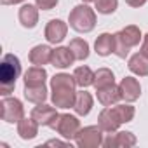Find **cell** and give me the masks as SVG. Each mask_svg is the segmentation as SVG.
<instances>
[{
  "label": "cell",
  "instance_id": "8",
  "mask_svg": "<svg viewBox=\"0 0 148 148\" xmlns=\"http://www.w3.org/2000/svg\"><path fill=\"white\" fill-rule=\"evenodd\" d=\"M136 136L129 131H120L117 134H108L106 139H103V146L106 148H131L136 145Z\"/></svg>",
  "mask_w": 148,
  "mask_h": 148
},
{
  "label": "cell",
  "instance_id": "23",
  "mask_svg": "<svg viewBox=\"0 0 148 148\" xmlns=\"http://www.w3.org/2000/svg\"><path fill=\"white\" fill-rule=\"evenodd\" d=\"M73 77H75L79 87H89V86L94 84V71L89 66H79V68H75Z\"/></svg>",
  "mask_w": 148,
  "mask_h": 148
},
{
  "label": "cell",
  "instance_id": "14",
  "mask_svg": "<svg viewBox=\"0 0 148 148\" xmlns=\"http://www.w3.org/2000/svg\"><path fill=\"white\" fill-rule=\"evenodd\" d=\"M18 18H19V23L25 28H35L37 23H38V7L32 5V4H25L19 9Z\"/></svg>",
  "mask_w": 148,
  "mask_h": 148
},
{
  "label": "cell",
  "instance_id": "13",
  "mask_svg": "<svg viewBox=\"0 0 148 148\" xmlns=\"http://www.w3.org/2000/svg\"><path fill=\"white\" fill-rule=\"evenodd\" d=\"M75 58H73L70 47H56L52 49V56H51V63L54 68H68L70 64H73Z\"/></svg>",
  "mask_w": 148,
  "mask_h": 148
},
{
  "label": "cell",
  "instance_id": "2",
  "mask_svg": "<svg viewBox=\"0 0 148 148\" xmlns=\"http://www.w3.org/2000/svg\"><path fill=\"white\" fill-rule=\"evenodd\" d=\"M68 23H70V26L73 30L79 32V33H89L96 26V12L86 4L75 5L71 9V12H70Z\"/></svg>",
  "mask_w": 148,
  "mask_h": 148
},
{
  "label": "cell",
  "instance_id": "16",
  "mask_svg": "<svg viewBox=\"0 0 148 148\" xmlns=\"http://www.w3.org/2000/svg\"><path fill=\"white\" fill-rule=\"evenodd\" d=\"M94 51L99 56H110L115 51V35L112 33H101L94 42Z\"/></svg>",
  "mask_w": 148,
  "mask_h": 148
},
{
  "label": "cell",
  "instance_id": "15",
  "mask_svg": "<svg viewBox=\"0 0 148 148\" xmlns=\"http://www.w3.org/2000/svg\"><path fill=\"white\" fill-rule=\"evenodd\" d=\"M38 122L33 119V117H30V119H21L19 122H18V134H19V138L21 139H33L37 134H38Z\"/></svg>",
  "mask_w": 148,
  "mask_h": 148
},
{
  "label": "cell",
  "instance_id": "18",
  "mask_svg": "<svg viewBox=\"0 0 148 148\" xmlns=\"http://www.w3.org/2000/svg\"><path fill=\"white\" fill-rule=\"evenodd\" d=\"M129 70L138 77H146L148 75V58L143 52H136L129 59Z\"/></svg>",
  "mask_w": 148,
  "mask_h": 148
},
{
  "label": "cell",
  "instance_id": "5",
  "mask_svg": "<svg viewBox=\"0 0 148 148\" xmlns=\"http://www.w3.org/2000/svg\"><path fill=\"white\" fill-rule=\"evenodd\" d=\"M54 131H58L64 139H75L77 132L80 131V120L75 115L70 113H59L58 122L54 125Z\"/></svg>",
  "mask_w": 148,
  "mask_h": 148
},
{
  "label": "cell",
  "instance_id": "32",
  "mask_svg": "<svg viewBox=\"0 0 148 148\" xmlns=\"http://www.w3.org/2000/svg\"><path fill=\"white\" fill-rule=\"evenodd\" d=\"M125 4L131 5V7H141L146 4V0H125Z\"/></svg>",
  "mask_w": 148,
  "mask_h": 148
},
{
  "label": "cell",
  "instance_id": "20",
  "mask_svg": "<svg viewBox=\"0 0 148 148\" xmlns=\"http://www.w3.org/2000/svg\"><path fill=\"white\" fill-rule=\"evenodd\" d=\"M45 79H47V71H45L44 66H32L25 73V86L45 84Z\"/></svg>",
  "mask_w": 148,
  "mask_h": 148
},
{
  "label": "cell",
  "instance_id": "4",
  "mask_svg": "<svg viewBox=\"0 0 148 148\" xmlns=\"http://www.w3.org/2000/svg\"><path fill=\"white\" fill-rule=\"evenodd\" d=\"M0 117L2 120L9 122V124H18L23 117H25V108L23 103L16 98H7L4 96L2 103H0Z\"/></svg>",
  "mask_w": 148,
  "mask_h": 148
},
{
  "label": "cell",
  "instance_id": "11",
  "mask_svg": "<svg viewBox=\"0 0 148 148\" xmlns=\"http://www.w3.org/2000/svg\"><path fill=\"white\" fill-rule=\"evenodd\" d=\"M120 124L122 122L119 120V117H117V113H115V110L112 106H106L105 110H101V113L98 117V125L105 132H115Z\"/></svg>",
  "mask_w": 148,
  "mask_h": 148
},
{
  "label": "cell",
  "instance_id": "26",
  "mask_svg": "<svg viewBox=\"0 0 148 148\" xmlns=\"http://www.w3.org/2000/svg\"><path fill=\"white\" fill-rule=\"evenodd\" d=\"M56 87H71L75 89L77 87V80L73 75L70 73H58L51 79V89H56Z\"/></svg>",
  "mask_w": 148,
  "mask_h": 148
},
{
  "label": "cell",
  "instance_id": "31",
  "mask_svg": "<svg viewBox=\"0 0 148 148\" xmlns=\"http://www.w3.org/2000/svg\"><path fill=\"white\" fill-rule=\"evenodd\" d=\"M139 52H143L146 58H148V33L143 37V40H141V51Z\"/></svg>",
  "mask_w": 148,
  "mask_h": 148
},
{
  "label": "cell",
  "instance_id": "3",
  "mask_svg": "<svg viewBox=\"0 0 148 148\" xmlns=\"http://www.w3.org/2000/svg\"><path fill=\"white\" fill-rule=\"evenodd\" d=\"M103 132L99 125H87L77 132L75 145L79 148H98L103 145Z\"/></svg>",
  "mask_w": 148,
  "mask_h": 148
},
{
  "label": "cell",
  "instance_id": "6",
  "mask_svg": "<svg viewBox=\"0 0 148 148\" xmlns=\"http://www.w3.org/2000/svg\"><path fill=\"white\" fill-rule=\"evenodd\" d=\"M32 117H33L40 125H47V127L54 129V125H56V122H58L59 113L56 112V108H54V106H49V105L40 103L38 106H35V108L32 110Z\"/></svg>",
  "mask_w": 148,
  "mask_h": 148
},
{
  "label": "cell",
  "instance_id": "33",
  "mask_svg": "<svg viewBox=\"0 0 148 148\" xmlns=\"http://www.w3.org/2000/svg\"><path fill=\"white\" fill-rule=\"evenodd\" d=\"M21 2H25V0H2L4 5H14V4H21Z\"/></svg>",
  "mask_w": 148,
  "mask_h": 148
},
{
  "label": "cell",
  "instance_id": "35",
  "mask_svg": "<svg viewBox=\"0 0 148 148\" xmlns=\"http://www.w3.org/2000/svg\"><path fill=\"white\" fill-rule=\"evenodd\" d=\"M82 2L84 4H89V2H94V0H82Z\"/></svg>",
  "mask_w": 148,
  "mask_h": 148
},
{
  "label": "cell",
  "instance_id": "25",
  "mask_svg": "<svg viewBox=\"0 0 148 148\" xmlns=\"http://www.w3.org/2000/svg\"><path fill=\"white\" fill-rule=\"evenodd\" d=\"M115 84V75L113 71L108 70V68H99L96 73H94V87L96 89H101V87H106V86H112Z\"/></svg>",
  "mask_w": 148,
  "mask_h": 148
},
{
  "label": "cell",
  "instance_id": "29",
  "mask_svg": "<svg viewBox=\"0 0 148 148\" xmlns=\"http://www.w3.org/2000/svg\"><path fill=\"white\" fill-rule=\"evenodd\" d=\"M129 51H131V47L122 40V37L119 33H115V51H113V54L117 58H120V59H125L127 54H129Z\"/></svg>",
  "mask_w": 148,
  "mask_h": 148
},
{
  "label": "cell",
  "instance_id": "21",
  "mask_svg": "<svg viewBox=\"0 0 148 148\" xmlns=\"http://www.w3.org/2000/svg\"><path fill=\"white\" fill-rule=\"evenodd\" d=\"M25 98H26L30 103H35V105L44 103L45 98H47L45 84H38V86H25Z\"/></svg>",
  "mask_w": 148,
  "mask_h": 148
},
{
  "label": "cell",
  "instance_id": "28",
  "mask_svg": "<svg viewBox=\"0 0 148 148\" xmlns=\"http://www.w3.org/2000/svg\"><path fill=\"white\" fill-rule=\"evenodd\" d=\"M94 5L99 14H112L119 5V0H94Z\"/></svg>",
  "mask_w": 148,
  "mask_h": 148
},
{
  "label": "cell",
  "instance_id": "12",
  "mask_svg": "<svg viewBox=\"0 0 148 148\" xmlns=\"http://www.w3.org/2000/svg\"><path fill=\"white\" fill-rule=\"evenodd\" d=\"M98 91V101L103 105V106H112V105H117L120 99H122V94H120V87L112 84V86H106V87H101V89H96Z\"/></svg>",
  "mask_w": 148,
  "mask_h": 148
},
{
  "label": "cell",
  "instance_id": "19",
  "mask_svg": "<svg viewBox=\"0 0 148 148\" xmlns=\"http://www.w3.org/2000/svg\"><path fill=\"white\" fill-rule=\"evenodd\" d=\"M73 110H75L77 115L80 117H86L89 115V112L92 110V96L86 91L82 92H77V98H75V105H73Z\"/></svg>",
  "mask_w": 148,
  "mask_h": 148
},
{
  "label": "cell",
  "instance_id": "1",
  "mask_svg": "<svg viewBox=\"0 0 148 148\" xmlns=\"http://www.w3.org/2000/svg\"><path fill=\"white\" fill-rule=\"evenodd\" d=\"M21 75V61L14 54H5L0 63V94L9 96Z\"/></svg>",
  "mask_w": 148,
  "mask_h": 148
},
{
  "label": "cell",
  "instance_id": "7",
  "mask_svg": "<svg viewBox=\"0 0 148 148\" xmlns=\"http://www.w3.org/2000/svg\"><path fill=\"white\" fill-rule=\"evenodd\" d=\"M75 98H77V92L71 87H56L52 89V96H51L52 105L56 108H73Z\"/></svg>",
  "mask_w": 148,
  "mask_h": 148
},
{
  "label": "cell",
  "instance_id": "10",
  "mask_svg": "<svg viewBox=\"0 0 148 148\" xmlns=\"http://www.w3.org/2000/svg\"><path fill=\"white\" fill-rule=\"evenodd\" d=\"M119 87H120L122 99H125L127 103H132V101H136L141 96V86H139L138 79H134V77L122 79L120 84H119Z\"/></svg>",
  "mask_w": 148,
  "mask_h": 148
},
{
  "label": "cell",
  "instance_id": "22",
  "mask_svg": "<svg viewBox=\"0 0 148 148\" xmlns=\"http://www.w3.org/2000/svg\"><path fill=\"white\" fill-rule=\"evenodd\" d=\"M117 33L122 37V40H124L129 47H136V45H139V42L143 40V35H141L139 28L134 26V25H129V26H125L124 30H120V32H117Z\"/></svg>",
  "mask_w": 148,
  "mask_h": 148
},
{
  "label": "cell",
  "instance_id": "30",
  "mask_svg": "<svg viewBox=\"0 0 148 148\" xmlns=\"http://www.w3.org/2000/svg\"><path fill=\"white\" fill-rule=\"evenodd\" d=\"M35 4L42 11H51V9H54L58 5V0H35Z\"/></svg>",
  "mask_w": 148,
  "mask_h": 148
},
{
  "label": "cell",
  "instance_id": "17",
  "mask_svg": "<svg viewBox=\"0 0 148 148\" xmlns=\"http://www.w3.org/2000/svg\"><path fill=\"white\" fill-rule=\"evenodd\" d=\"M51 56H52V49L49 45H35L30 51V63L35 66H44L51 63Z\"/></svg>",
  "mask_w": 148,
  "mask_h": 148
},
{
  "label": "cell",
  "instance_id": "24",
  "mask_svg": "<svg viewBox=\"0 0 148 148\" xmlns=\"http://www.w3.org/2000/svg\"><path fill=\"white\" fill-rule=\"evenodd\" d=\"M68 47H70L73 58L79 59V61H84V59L89 58V44L84 38H73Z\"/></svg>",
  "mask_w": 148,
  "mask_h": 148
},
{
  "label": "cell",
  "instance_id": "27",
  "mask_svg": "<svg viewBox=\"0 0 148 148\" xmlns=\"http://www.w3.org/2000/svg\"><path fill=\"white\" fill-rule=\"evenodd\" d=\"M113 110H115V113H117V117L122 124H127L134 119V106H131L127 103L125 105H115Z\"/></svg>",
  "mask_w": 148,
  "mask_h": 148
},
{
  "label": "cell",
  "instance_id": "9",
  "mask_svg": "<svg viewBox=\"0 0 148 148\" xmlns=\"http://www.w3.org/2000/svg\"><path fill=\"white\" fill-rule=\"evenodd\" d=\"M68 33V25L61 19H51L45 26V38L49 44H59Z\"/></svg>",
  "mask_w": 148,
  "mask_h": 148
},
{
  "label": "cell",
  "instance_id": "34",
  "mask_svg": "<svg viewBox=\"0 0 148 148\" xmlns=\"http://www.w3.org/2000/svg\"><path fill=\"white\" fill-rule=\"evenodd\" d=\"M45 145H47V146H51V145H58V146H63L64 143H63V141H59V139H51V141H47Z\"/></svg>",
  "mask_w": 148,
  "mask_h": 148
}]
</instances>
